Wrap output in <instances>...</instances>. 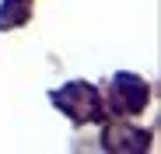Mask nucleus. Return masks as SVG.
Wrapping results in <instances>:
<instances>
[{
  "label": "nucleus",
  "mask_w": 161,
  "mask_h": 154,
  "mask_svg": "<svg viewBox=\"0 0 161 154\" xmlns=\"http://www.w3.org/2000/svg\"><path fill=\"white\" fill-rule=\"evenodd\" d=\"M53 102L70 116V119H95L98 116V95L88 84H70L53 95Z\"/></svg>",
  "instance_id": "nucleus-1"
},
{
  "label": "nucleus",
  "mask_w": 161,
  "mask_h": 154,
  "mask_svg": "<svg viewBox=\"0 0 161 154\" xmlns=\"http://www.w3.org/2000/svg\"><path fill=\"white\" fill-rule=\"evenodd\" d=\"M144 102H147L144 81H137V77H130V74H119L116 84H112V105L126 116V112H137Z\"/></svg>",
  "instance_id": "nucleus-2"
},
{
  "label": "nucleus",
  "mask_w": 161,
  "mask_h": 154,
  "mask_svg": "<svg viewBox=\"0 0 161 154\" xmlns=\"http://www.w3.org/2000/svg\"><path fill=\"white\" fill-rule=\"evenodd\" d=\"M105 147H119V151H140L147 147V137L137 130H126V126H109L105 130Z\"/></svg>",
  "instance_id": "nucleus-3"
},
{
  "label": "nucleus",
  "mask_w": 161,
  "mask_h": 154,
  "mask_svg": "<svg viewBox=\"0 0 161 154\" xmlns=\"http://www.w3.org/2000/svg\"><path fill=\"white\" fill-rule=\"evenodd\" d=\"M32 4L28 0H7L4 11H0V28H11V25H21L25 18H28Z\"/></svg>",
  "instance_id": "nucleus-4"
}]
</instances>
